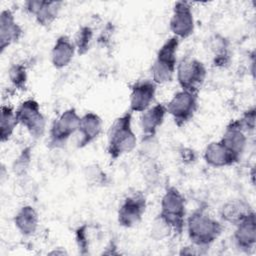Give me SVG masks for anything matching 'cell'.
I'll list each match as a JSON object with an SVG mask.
<instances>
[{"label":"cell","mask_w":256,"mask_h":256,"mask_svg":"<svg viewBox=\"0 0 256 256\" xmlns=\"http://www.w3.org/2000/svg\"><path fill=\"white\" fill-rule=\"evenodd\" d=\"M15 111L13 107L9 105L1 106V118H0V140L1 142L8 141L18 125Z\"/></svg>","instance_id":"22"},{"label":"cell","mask_w":256,"mask_h":256,"mask_svg":"<svg viewBox=\"0 0 256 256\" xmlns=\"http://www.w3.org/2000/svg\"><path fill=\"white\" fill-rule=\"evenodd\" d=\"M206 75L205 65L196 58H182L176 67L177 81L181 90L198 93Z\"/></svg>","instance_id":"5"},{"label":"cell","mask_w":256,"mask_h":256,"mask_svg":"<svg viewBox=\"0 0 256 256\" xmlns=\"http://www.w3.org/2000/svg\"><path fill=\"white\" fill-rule=\"evenodd\" d=\"M157 90V84L152 80H140L131 86L130 108L133 112H144L151 107Z\"/></svg>","instance_id":"11"},{"label":"cell","mask_w":256,"mask_h":256,"mask_svg":"<svg viewBox=\"0 0 256 256\" xmlns=\"http://www.w3.org/2000/svg\"><path fill=\"white\" fill-rule=\"evenodd\" d=\"M171 232H173L170 225L158 214V216L154 219L151 228V237L155 240H162L167 238Z\"/></svg>","instance_id":"25"},{"label":"cell","mask_w":256,"mask_h":256,"mask_svg":"<svg viewBox=\"0 0 256 256\" xmlns=\"http://www.w3.org/2000/svg\"><path fill=\"white\" fill-rule=\"evenodd\" d=\"M78 132L80 135L78 147L83 148L96 140L102 132V119L93 112L85 113L79 123Z\"/></svg>","instance_id":"17"},{"label":"cell","mask_w":256,"mask_h":256,"mask_svg":"<svg viewBox=\"0 0 256 256\" xmlns=\"http://www.w3.org/2000/svg\"><path fill=\"white\" fill-rule=\"evenodd\" d=\"M253 211L254 210L246 201L242 199H233L222 206L220 215L225 222L236 226Z\"/></svg>","instance_id":"20"},{"label":"cell","mask_w":256,"mask_h":256,"mask_svg":"<svg viewBox=\"0 0 256 256\" xmlns=\"http://www.w3.org/2000/svg\"><path fill=\"white\" fill-rule=\"evenodd\" d=\"M233 240L236 247L243 252L249 253L254 249L256 243V216L254 211L236 225Z\"/></svg>","instance_id":"13"},{"label":"cell","mask_w":256,"mask_h":256,"mask_svg":"<svg viewBox=\"0 0 256 256\" xmlns=\"http://www.w3.org/2000/svg\"><path fill=\"white\" fill-rule=\"evenodd\" d=\"M146 197L140 192H134L128 195L121 203L117 219L120 226L125 228H131L138 225L146 210Z\"/></svg>","instance_id":"9"},{"label":"cell","mask_w":256,"mask_h":256,"mask_svg":"<svg viewBox=\"0 0 256 256\" xmlns=\"http://www.w3.org/2000/svg\"><path fill=\"white\" fill-rule=\"evenodd\" d=\"M39 218L36 210L30 206H22L14 216V224L23 236L33 235L38 228Z\"/></svg>","instance_id":"21"},{"label":"cell","mask_w":256,"mask_h":256,"mask_svg":"<svg viewBox=\"0 0 256 256\" xmlns=\"http://www.w3.org/2000/svg\"><path fill=\"white\" fill-rule=\"evenodd\" d=\"M8 75H9L10 82L16 89L21 91L26 90L28 76H27L26 67L23 64L17 63V64L11 65L8 71Z\"/></svg>","instance_id":"23"},{"label":"cell","mask_w":256,"mask_h":256,"mask_svg":"<svg viewBox=\"0 0 256 256\" xmlns=\"http://www.w3.org/2000/svg\"><path fill=\"white\" fill-rule=\"evenodd\" d=\"M75 238H76V243H77L79 252L81 254L88 253L89 240L87 236V225H82L76 230Z\"/></svg>","instance_id":"27"},{"label":"cell","mask_w":256,"mask_h":256,"mask_svg":"<svg viewBox=\"0 0 256 256\" xmlns=\"http://www.w3.org/2000/svg\"><path fill=\"white\" fill-rule=\"evenodd\" d=\"M137 138L132 129V112L129 110L117 117L108 129L107 153L111 160H116L136 147Z\"/></svg>","instance_id":"1"},{"label":"cell","mask_w":256,"mask_h":256,"mask_svg":"<svg viewBox=\"0 0 256 256\" xmlns=\"http://www.w3.org/2000/svg\"><path fill=\"white\" fill-rule=\"evenodd\" d=\"M255 108L252 107L244 112L242 117L238 119L242 129L245 132H251L255 128V119H256V114H255Z\"/></svg>","instance_id":"28"},{"label":"cell","mask_w":256,"mask_h":256,"mask_svg":"<svg viewBox=\"0 0 256 256\" xmlns=\"http://www.w3.org/2000/svg\"><path fill=\"white\" fill-rule=\"evenodd\" d=\"M165 106L167 113L172 116L175 124L182 127L194 117L198 109V93L180 90L174 94Z\"/></svg>","instance_id":"6"},{"label":"cell","mask_w":256,"mask_h":256,"mask_svg":"<svg viewBox=\"0 0 256 256\" xmlns=\"http://www.w3.org/2000/svg\"><path fill=\"white\" fill-rule=\"evenodd\" d=\"M62 2L29 0L25 2V9L34 16L36 22L44 27L50 26L57 18Z\"/></svg>","instance_id":"12"},{"label":"cell","mask_w":256,"mask_h":256,"mask_svg":"<svg viewBox=\"0 0 256 256\" xmlns=\"http://www.w3.org/2000/svg\"><path fill=\"white\" fill-rule=\"evenodd\" d=\"M220 142L234 155L241 158L247 144V137L238 120L231 121L226 126Z\"/></svg>","instance_id":"16"},{"label":"cell","mask_w":256,"mask_h":256,"mask_svg":"<svg viewBox=\"0 0 256 256\" xmlns=\"http://www.w3.org/2000/svg\"><path fill=\"white\" fill-rule=\"evenodd\" d=\"M204 160L212 167L221 168L237 163L240 158L229 151L220 141H214L208 144L205 148Z\"/></svg>","instance_id":"18"},{"label":"cell","mask_w":256,"mask_h":256,"mask_svg":"<svg viewBox=\"0 0 256 256\" xmlns=\"http://www.w3.org/2000/svg\"><path fill=\"white\" fill-rule=\"evenodd\" d=\"M185 226L192 244L200 249L208 248L223 231V225L203 209H197L190 214Z\"/></svg>","instance_id":"2"},{"label":"cell","mask_w":256,"mask_h":256,"mask_svg":"<svg viewBox=\"0 0 256 256\" xmlns=\"http://www.w3.org/2000/svg\"><path fill=\"white\" fill-rule=\"evenodd\" d=\"M185 198L181 192L170 186L166 189L161 199V211L159 215L170 225L174 233L181 234L185 227Z\"/></svg>","instance_id":"4"},{"label":"cell","mask_w":256,"mask_h":256,"mask_svg":"<svg viewBox=\"0 0 256 256\" xmlns=\"http://www.w3.org/2000/svg\"><path fill=\"white\" fill-rule=\"evenodd\" d=\"M166 114V106L162 103H157L142 112L140 117V125L144 140L152 139L156 135L158 128L164 122Z\"/></svg>","instance_id":"15"},{"label":"cell","mask_w":256,"mask_h":256,"mask_svg":"<svg viewBox=\"0 0 256 256\" xmlns=\"http://www.w3.org/2000/svg\"><path fill=\"white\" fill-rule=\"evenodd\" d=\"M31 147L28 146L24 148L19 154V156L15 159L13 164V171L15 174L22 175L26 172L31 160Z\"/></svg>","instance_id":"26"},{"label":"cell","mask_w":256,"mask_h":256,"mask_svg":"<svg viewBox=\"0 0 256 256\" xmlns=\"http://www.w3.org/2000/svg\"><path fill=\"white\" fill-rule=\"evenodd\" d=\"M16 118L29 134L38 139L43 136L46 127L45 117L41 112L39 103L34 99H27L23 101L15 110Z\"/></svg>","instance_id":"8"},{"label":"cell","mask_w":256,"mask_h":256,"mask_svg":"<svg viewBox=\"0 0 256 256\" xmlns=\"http://www.w3.org/2000/svg\"><path fill=\"white\" fill-rule=\"evenodd\" d=\"M23 34L22 27L15 20L14 14L10 9L2 10L0 14V52L11 44L17 42Z\"/></svg>","instance_id":"14"},{"label":"cell","mask_w":256,"mask_h":256,"mask_svg":"<svg viewBox=\"0 0 256 256\" xmlns=\"http://www.w3.org/2000/svg\"><path fill=\"white\" fill-rule=\"evenodd\" d=\"M93 38V30L89 26H82L76 33L74 45L79 55H84L90 48V43Z\"/></svg>","instance_id":"24"},{"label":"cell","mask_w":256,"mask_h":256,"mask_svg":"<svg viewBox=\"0 0 256 256\" xmlns=\"http://www.w3.org/2000/svg\"><path fill=\"white\" fill-rule=\"evenodd\" d=\"M173 36L186 39L194 32V18L191 6L186 1H178L174 4L173 13L169 22Z\"/></svg>","instance_id":"10"},{"label":"cell","mask_w":256,"mask_h":256,"mask_svg":"<svg viewBox=\"0 0 256 256\" xmlns=\"http://www.w3.org/2000/svg\"><path fill=\"white\" fill-rule=\"evenodd\" d=\"M76 47L67 35L59 36L51 49V63L56 69L66 67L73 59Z\"/></svg>","instance_id":"19"},{"label":"cell","mask_w":256,"mask_h":256,"mask_svg":"<svg viewBox=\"0 0 256 256\" xmlns=\"http://www.w3.org/2000/svg\"><path fill=\"white\" fill-rule=\"evenodd\" d=\"M179 39L175 36L167 39L159 48L156 59L151 67L152 81L165 84L172 81L177 67V50Z\"/></svg>","instance_id":"3"},{"label":"cell","mask_w":256,"mask_h":256,"mask_svg":"<svg viewBox=\"0 0 256 256\" xmlns=\"http://www.w3.org/2000/svg\"><path fill=\"white\" fill-rule=\"evenodd\" d=\"M81 117L75 108L65 110L57 117L49 131V144L52 148L63 147L68 139L78 131Z\"/></svg>","instance_id":"7"}]
</instances>
